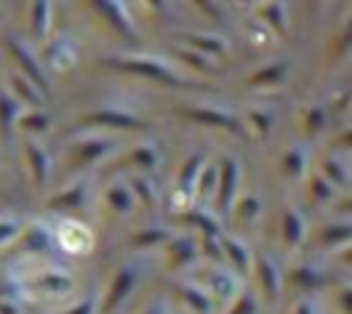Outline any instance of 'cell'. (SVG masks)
<instances>
[{"mask_svg": "<svg viewBox=\"0 0 352 314\" xmlns=\"http://www.w3.org/2000/svg\"><path fill=\"white\" fill-rule=\"evenodd\" d=\"M113 66L124 69V72H135V74H143L148 80H157L162 85H182L179 77H173L168 69L157 66V63H146V61H113Z\"/></svg>", "mask_w": 352, "mask_h": 314, "instance_id": "obj_1", "label": "cell"}, {"mask_svg": "<svg viewBox=\"0 0 352 314\" xmlns=\"http://www.w3.org/2000/svg\"><path fill=\"white\" fill-rule=\"evenodd\" d=\"M8 50H11V55L16 58V63L25 69V74L30 77V83H33L36 88H44V91H47V80H44V74L38 72V66L30 61V55H28V52H25L19 44H14V41H8Z\"/></svg>", "mask_w": 352, "mask_h": 314, "instance_id": "obj_2", "label": "cell"}, {"mask_svg": "<svg viewBox=\"0 0 352 314\" xmlns=\"http://www.w3.org/2000/svg\"><path fill=\"white\" fill-rule=\"evenodd\" d=\"M85 124H107V127H140V121L135 116H126V113H118V110H99L94 116L85 118Z\"/></svg>", "mask_w": 352, "mask_h": 314, "instance_id": "obj_3", "label": "cell"}, {"mask_svg": "<svg viewBox=\"0 0 352 314\" xmlns=\"http://www.w3.org/2000/svg\"><path fill=\"white\" fill-rule=\"evenodd\" d=\"M190 118H195L198 124H209V127H226V129H239V124L231 116L214 113V110H187Z\"/></svg>", "mask_w": 352, "mask_h": 314, "instance_id": "obj_4", "label": "cell"}, {"mask_svg": "<svg viewBox=\"0 0 352 314\" xmlns=\"http://www.w3.org/2000/svg\"><path fill=\"white\" fill-rule=\"evenodd\" d=\"M258 275H261V286H264V292H267V297L270 300H275L278 297V270H275V264L270 262V259H258Z\"/></svg>", "mask_w": 352, "mask_h": 314, "instance_id": "obj_5", "label": "cell"}, {"mask_svg": "<svg viewBox=\"0 0 352 314\" xmlns=\"http://www.w3.org/2000/svg\"><path fill=\"white\" fill-rule=\"evenodd\" d=\"M132 284H135V273H132V270H121V273L116 275L113 292L107 295V306H110V308H113V306H118V300L132 289Z\"/></svg>", "mask_w": 352, "mask_h": 314, "instance_id": "obj_6", "label": "cell"}, {"mask_svg": "<svg viewBox=\"0 0 352 314\" xmlns=\"http://www.w3.org/2000/svg\"><path fill=\"white\" fill-rule=\"evenodd\" d=\"M28 163H30V171L36 176V182L44 185V179H47V157L36 143H28Z\"/></svg>", "mask_w": 352, "mask_h": 314, "instance_id": "obj_7", "label": "cell"}, {"mask_svg": "<svg viewBox=\"0 0 352 314\" xmlns=\"http://www.w3.org/2000/svg\"><path fill=\"white\" fill-rule=\"evenodd\" d=\"M220 174H223V185H220V204H223V209H228V204H231V193H234V176H236V165H234L231 160H226Z\"/></svg>", "mask_w": 352, "mask_h": 314, "instance_id": "obj_8", "label": "cell"}, {"mask_svg": "<svg viewBox=\"0 0 352 314\" xmlns=\"http://www.w3.org/2000/svg\"><path fill=\"white\" fill-rule=\"evenodd\" d=\"M283 237L289 245H297L302 237V223H300L297 212H292V209H286V215H283Z\"/></svg>", "mask_w": 352, "mask_h": 314, "instance_id": "obj_9", "label": "cell"}, {"mask_svg": "<svg viewBox=\"0 0 352 314\" xmlns=\"http://www.w3.org/2000/svg\"><path fill=\"white\" fill-rule=\"evenodd\" d=\"M283 74H286V66H283V63H275V66H267V69L256 72V74L250 77V83H253V85H261V83H278V80H283Z\"/></svg>", "mask_w": 352, "mask_h": 314, "instance_id": "obj_10", "label": "cell"}, {"mask_svg": "<svg viewBox=\"0 0 352 314\" xmlns=\"http://www.w3.org/2000/svg\"><path fill=\"white\" fill-rule=\"evenodd\" d=\"M25 245L33 248V251H44V248L50 245L47 229H44V226H30V231L25 234Z\"/></svg>", "mask_w": 352, "mask_h": 314, "instance_id": "obj_11", "label": "cell"}, {"mask_svg": "<svg viewBox=\"0 0 352 314\" xmlns=\"http://www.w3.org/2000/svg\"><path fill=\"white\" fill-rule=\"evenodd\" d=\"M107 201L116 207V212H126L132 207V198H129V193L124 187H110L107 190Z\"/></svg>", "mask_w": 352, "mask_h": 314, "instance_id": "obj_12", "label": "cell"}, {"mask_svg": "<svg viewBox=\"0 0 352 314\" xmlns=\"http://www.w3.org/2000/svg\"><path fill=\"white\" fill-rule=\"evenodd\" d=\"M14 113H16V105H14L8 96H0V124H3V135H8V127H11Z\"/></svg>", "mask_w": 352, "mask_h": 314, "instance_id": "obj_13", "label": "cell"}, {"mask_svg": "<svg viewBox=\"0 0 352 314\" xmlns=\"http://www.w3.org/2000/svg\"><path fill=\"white\" fill-rule=\"evenodd\" d=\"M226 253L234 259V264H236V267H245V264H248V251H245L239 242L226 240Z\"/></svg>", "mask_w": 352, "mask_h": 314, "instance_id": "obj_14", "label": "cell"}, {"mask_svg": "<svg viewBox=\"0 0 352 314\" xmlns=\"http://www.w3.org/2000/svg\"><path fill=\"white\" fill-rule=\"evenodd\" d=\"M170 253H173V262H176V264H184V262L192 256V242H187V240H179V242L170 248Z\"/></svg>", "mask_w": 352, "mask_h": 314, "instance_id": "obj_15", "label": "cell"}, {"mask_svg": "<svg viewBox=\"0 0 352 314\" xmlns=\"http://www.w3.org/2000/svg\"><path fill=\"white\" fill-rule=\"evenodd\" d=\"M283 168L289 171V174H300L302 171V154L297 151V149H292V151H286V157H283Z\"/></svg>", "mask_w": 352, "mask_h": 314, "instance_id": "obj_16", "label": "cell"}, {"mask_svg": "<svg viewBox=\"0 0 352 314\" xmlns=\"http://www.w3.org/2000/svg\"><path fill=\"white\" fill-rule=\"evenodd\" d=\"M82 198V187H74L72 193H63L58 198H52V207H77Z\"/></svg>", "mask_w": 352, "mask_h": 314, "instance_id": "obj_17", "label": "cell"}, {"mask_svg": "<svg viewBox=\"0 0 352 314\" xmlns=\"http://www.w3.org/2000/svg\"><path fill=\"white\" fill-rule=\"evenodd\" d=\"M41 286H44V289H69V278H66V275L47 273V275H41Z\"/></svg>", "mask_w": 352, "mask_h": 314, "instance_id": "obj_18", "label": "cell"}, {"mask_svg": "<svg viewBox=\"0 0 352 314\" xmlns=\"http://www.w3.org/2000/svg\"><path fill=\"white\" fill-rule=\"evenodd\" d=\"M96 8H102V11H107V19H113V25H116L118 30H124V33H129V28H126V22H124V19L118 17V8H116L113 3H110V6H107V3H96Z\"/></svg>", "mask_w": 352, "mask_h": 314, "instance_id": "obj_19", "label": "cell"}, {"mask_svg": "<svg viewBox=\"0 0 352 314\" xmlns=\"http://www.w3.org/2000/svg\"><path fill=\"white\" fill-rule=\"evenodd\" d=\"M198 163H201V157H198V154H195V157H190V160L184 163V171H182V187H184V190L190 187V182H192V176H195Z\"/></svg>", "mask_w": 352, "mask_h": 314, "instance_id": "obj_20", "label": "cell"}, {"mask_svg": "<svg viewBox=\"0 0 352 314\" xmlns=\"http://www.w3.org/2000/svg\"><path fill=\"white\" fill-rule=\"evenodd\" d=\"M182 295H184V297H187V303H190V306H195L198 311H204V314L209 311V303H206V297H204L201 292H195V289H182Z\"/></svg>", "mask_w": 352, "mask_h": 314, "instance_id": "obj_21", "label": "cell"}, {"mask_svg": "<svg viewBox=\"0 0 352 314\" xmlns=\"http://www.w3.org/2000/svg\"><path fill=\"white\" fill-rule=\"evenodd\" d=\"M47 25V3H36L33 6V30L41 33Z\"/></svg>", "mask_w": 352, "mask_h": 314, "instance_id": "obj_22", "label": "cell"}, {"mask_svg": "<svg viewBox=\"0 0 352 314\" xmlns=\"http://www.w3.org/2000/svg\"><path fill=\"white\" fill-rule=\"evenodd\" d=\"M132 163H138L140 168H154V151L138 149V151H132Z\"/></svg>", "mask_w": 352, "mask_h": 314, "instance_id": "obj_23", "label": "cell"}, {"mask_svg": "<svg viewBox=\"0 0 352 314\" xmlns=\"http://www.w3.org/2000/svg\"><path fill=\"white\" fill-rule=\"evenodd\" d=\"M305 127H308V132H316V129L322 127V110H319V107H311V110H308Z\"/></svg>", "mask_w": 352, "mask_h": 314, "instance_id": "obj_24", "label": "cell"}, {"mask_svg": "<svg viewBox=\"0 0 352 314\" xmlns=\"http://www.w3.org/2000/svg\"><path fill=\"white\" fill-rule=\"evenodd\" d=\"M160 240H162V231H160V229H148V231H143L140 237H135L132 242H135V245H148V242H160Z\"/></svg>", "mask_w": 352, "mask_h": 314, "instance_id": "obj_25", "label": "cell"}, {"mask_svg": "<svg viewBox=\"0 0 352 314\" xmlns=\"http://www.w3.org/2000/svg\"><path fill=\"white\" fill-rule=\"evenodd\" d=\"M22 127H28V129H47V116H25Z\"/></svg>", "mask_w": 352, "mask_h": 314, "instance_id": "obj_26", "label": "cell"}, {"mask_svg": "<svg viewBox=\"0 0 352 314\" xmlns=\"http://www.w3.org/2000/svg\"><path fill=\"white\" fill-rule=\"evenodd\" d=\"M349 234H352V231H349L346 226H338V229H327V231H324V240H327V242H338V240H346Z\"/></svg>", "mask_w": 352, "mask_h": 314, "instance_id": "obj_27", "label": "cell"}, {"mask_svg": "<svg viewBox=\"0 0 352 314\" xmlns=\"http://www.w3.org/2000/svg\"><path fill=\"white\" fill-rule=\"evenodd\" d=\"M324 174H327V176H333V182H336V185H344V182H346V176H344V174L338 171V165H336V163H330V160L324 163Z\"/></svg>", "mask_w": 352, "mask_h": 314, "instance_id": "obj_28", "label": "cell"}, {"mask_svg": "<svg viewBox=\"0 0 352 314\" xmlns=\"http://www.w3.org/2000/svg\"><path fill=\"white\" fill-rule=\"evenodd\" d=\"M253 308H256V306H253V300H250V297H239V303L234 306V311H231V314H253Z\"/></svg>", "mask_w": 352, "mask_h": 314, "instance_id": "obj_29", "label": "cell"}, {"mask_svg": "<svg viewBox=\"0 0 352 314\" xmlns=\"http://www.w3.org/2000/svg\"><path fill=\"white\" fill-rule=\"evenodd\" d=\"M195 47H204V50H212V52H223V47L217 41H209V39H190Z\"/></svg>", "mask_w": 352, "mask_h": 314, "instance_id": "obj_30", "label": "cell"}, {"mask_svg": "<svg viewBox=\"0 0 352 314\" xmlns=\"http://www.w3.org/2000/svg\"><path fill=\"white\" fill-rule=\"evenodd\" d=\"M182 58H187L192 66H198V69H209V63L204 61V55H195V52H179Z\"/></svg>", "mask_w": 352, "mask_h": 314, "instance_id": "obj_31", "label": "cell"}, {"mask_svg": "<svg viewBox=\"0 0 352 314\" xmlns=\"http://www.w3.org/2000/svg\"><path fill=\"white\" fill-rule=\"evenodd\" d=\"M14 85L19 88V94H22V96H28L30 102H38V96H36V94H33V91H30V88H28V85H25L22 80H19V77H14Z\"/></svg>", "mask_w": 352, "mask_h": 314, "instance_id": "obj_32", "label": "cell"}, {"mask_svg": "<svg viewBox=\"0 0 352 314\" xmlns=\"http://www.w3.org/2000/svg\"><path fill=\"white\" fill-rule=\"evenodd\" d=\"M250 121H256V127H258L261 132H267V129H270V118H267V116H261V113H250Z\"/></svg>", "mask_w": 352, "mask_h": 314, "instance_id": "obj_33", "label": "cell"}, {"mask_svg": "<svg viewBox=\"0 0 352 314\" xmlns=\"http://www.w3.org/2000/svg\"><path fill=\"white\" fill-rule=\"evenodd\" d=\"M132 185L138 187V193H140V198H143V201H146V204L151 207V193H148V187H146V182H140V179H135Z\"/></svg>", "mask_w": 352, "mask_h": 314, "instance_id": "obj_34", "label": "cell"}, {"mask_svg": "<svg viewBox=\"0 0 352 314\" xmlns=\"http://www.w3.org/2000/svg\"><path fill=\"white\" fill-rule=\"evenodd\" d=\"M242 209H245V218H253V215H256V209H258V201H256V198H245Z\"/></svg>", "mask_w": 352, "mask_h": 314, "instance_id": "obj_35", "label": "cell"}, {"mask_svg": "<svg viewBox=\"0 0 352 314\" xmlns=\"http://www.w3.org/2000/svg\"><path fill=\"white\" fill-rule=\"evenodd\" d=\"M294 275L300 278V284H308V286H316V284H319L314 273H305V270H300V273H294Z\"/></svg>", "mask_w": 352, "mask_h": 314, "instance_id": "obj_36", "label": "cell"}, {"mask_svg": "<svg viewBox=\"0 0 352 314\" xmlns=\"http://www.w3.org/2000/svg\"><path fill=\"white\" fill-rule=\"evenodd\" d=\"M264 14H267V19H272V22L278 25V30H280V17H278V6H267V8H264Z\"/></svg>", "mask_w": 352, "mask_h": 314, "instance_id": "obj_37", "label": "cell"}, {"mask_svg": "<svg viewBox=\"0 0 352 314\" xmlns=\"http://www.w3.org/2000/svg\"><path fill=\"white\" fill-rule=\"evenodd\" d=\"M102 149H104L102 143H91V149H88V146L82 149V157H88V160H91V157H96V154H102Z\"/></svg>", "mask_w": 352, "mask_h": 314, "instance_id": "obj_38", "label": "cell"}, {"mask_svg": "<svg viewBox=\"0 0 352 314\" xmlns=\"http://www.w3.org/2000/svg\"><path fill=\"white\" fill-rule=\"evenodd\" d=\"M314 190H316V196H319V198H327V196H330V187H327V185H322L319 179L314 182Z\"/></svg>", "mask_w": 352, "mask_h": 314, "instance_id": "obj_39", "label": "cell"}, {"mask_svg": "<svg viewBox=\"0 0 352 314\" xmlns=\"http://www.w3.org/2000/svg\"><path fill=\"white\" fill-rule=\"evenodd\" d=\"M16 231V226L14 223H0V240H6L8 234H14Z\"/></svg>", "mask_w": 352, "mask_h": 314, "instance_id": "obj_40", "label": "cell"}, {"mask_svg": "<svg viewBox=\"0 0 352 314\" xmlns=\"http://www.w3.org/2000/svg\"><path fill=\"white\" fill-rule=\"evenodd\" d=\"M69 314H91V303H88V300H82V303H80L74 311H69Z\"/></svg>", "mask_w": 352, "mask_h": 314, "instance_id": "obj_41", "label": "cell"}, {"mask_svg": "<svg viewBox=\"0 0 352 314\" xmlns=\"http://www.w3.org/2000/svg\"><path fill=\"white\" fill-rule=\"evenodd\" d=\"M212 176H214V171L209 168V171H206V176H204V193H209V185H212Z\"/></svg>", "mask_w": 352, "mask_h": 314, "instance_id": "obj_42", "label": "cell"}, {"mask_svg": "<svg viewBox=\"0 0 352 314\" xmlns=\"http://www.w3.org/2000/svg\"><path fill=\"white\" fill-rule=\"evenodd\" d=\"M297 314H311V308H308V306H300V311H297Z\"/></svg>", "mask_w": 352, "mask_h": 314, "instance_id": "obj_43", "label": "cell"}]
</instances>
